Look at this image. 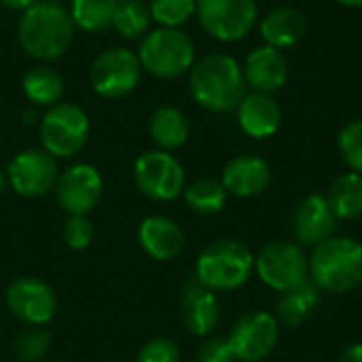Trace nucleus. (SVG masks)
<instances>
[{"label": "nucleus", "mask_w": 362, "mask_h": 362, "mask_svg": "<svg viewBox=\"0 0 362 362\" xmlns=\"http://www.w3.org/2000/svg\"><path fill=\"white\" fill-rule=\"evenodd\" d=\"M148 134L161 151H176L189 140L191 123L180 108L159 106L148 117Z\"/></svg>", "instance_id": "22"}, {"label": "nucleus", "mask_w": 362, "mask_h": 362, "mask_svg": "<svg viewBox=\"0 0 362 362\" xmlns=\"http://www.w3.org/2000/svg\"><path fill=\"white\" fill-rule=\"evenodd\" d=\"M227 189L223 187L221 180L216 178H197L193 180L191 185L185 187L182 191V197H185V204L197 212V214H204V216H212V214H218L225 204H227Z\"/></svg>", "instance_id": "26"}, {"label": "nucleus", "mask_w": 362, "mask_h": 362, "mask_svg": "<svg viewBox=\"0 0 362 362\" xmlns=\"http://www.w3.org/2000/svg\"><path fill=\"white\" fill-rule=\"evenodd\" d=\"M49 346H51V333L45 327H25L17 335L13 344V352L19 361L38 362L47 356Z\"/></svg>", "instance_id": "30"}, {"label": "nucleus", "mask_w": 362, "mask_h": 362, "mask_svg": "<svg viewBox=\"0 0 362 362\" xmlns=\"http://www.w3.org/2000/svg\"><path fill=\"white\" fill-rule=\"evenodd\" d=\"M261 38L265 45L276 49H286L297 45L305 32H308V19L305 15L295 6H276L267 11L259 23Z\"/></svg>", "instance_id": "21"}, {"label": "nucleus", "mask_w": 362, "mask_h": 362, "mask_svg": "<svg viewBox=\"0 0 362 362\" xmlns=\"http://www.w3.org/2000/svg\"><path fill=\"white\" fill-rule=\"evenodd\" d=\"M21 89L32 104L49 108L62 102L66 85H64L62 74L53 66H49L47 62H40L23 74Z\"/></svg>", "instance_id": "24"}, {"label": "nucleus", "mask_w": 362, "mask_h": 362, "mask_svg": "<svg viewBox=\"0 0 362 362\" xmlns=\"http://www.w3.org/2000/svg\"><path fill=\"white\" fill-rule=\"evenodd\" d=\"M53 191L66 214H89L102 199L104 178L91 163H74L59 174Z\"/></svg>", "instance_id": "14"}, {"label": "nucleus", "mask_w": 362, "mask_h": 362, "mask_svg": "<svg viewBox=\"0 0 362 362\" xmlns=\"http://www.w3.org/2000/svg\"><path fill=\"white\" fill-rule=\"evenodd\" d=\"M337 146L344 161L352 168V172L362 174V119L350 121L339 132Z\"/></svg>", "instance_id": "31"}, {"label": "nucleus", "mask_w": 362, "mask_h": 362, "mask_svg": "<svg viewBox=\"0 0 362 362\" xmlns=\"http://www.w3.org/2000/svg\"><path fill=\"white\" fill-rule=\"evenodd\" d=\"M64 242L70 250H85L91 246L95 231H93V223L89 221L87 214H68L66 223H64Z\"/></svg>", "instance_id": "32"}, {"label": "nucleus", "mask_w": 362, "mask_h": 362, "mask_svg": "<svg viewBox=\"0 0 362 362\" xmlns=\"http://www.w3.org/2000/svg\"><path fill=\"white\" fill-rule=\"evenodd\" d=\"M189 89L193 100L210 112H229L246 95L244 70L227 53H208L189 70Z\"/></svg>", "instance_id": "2"}, {"label": "nucleus", "mask_w": 362, "mask_h": 362, "mask_svg": "<svg viewBox=\"0 0 362 362\" xmlns=\"http://www.w3.org/2000/svg\"><path fill=\"white\" fill-rule=\"evenodd\" d=\"M8 187V180H6V172L4 170H0V195L4 193V189Z\"/></svg>", "instance_id": "38"}, {"label": "nucleus", "mask_w": 362, "mask_h": 362, "mask_svg": "<svg viewBox=\"0 0 362 362\" xmlns=\"http://www.w3.org/2000/svg\"><path fill=\"white\" fill-rule=\"evenodd\" d=\"M242 70H244L246 85L252 87V91H263V93H274L282 89L288 78L286 55L269 45L252 49L246 55Z\"/></svg>", "instance_id": "17"}, {"label": "nucleus", "mask_w": 362, "mask_h": 362, "mask_svg": "<svg viewBox=\"0 0 362 362\" xmlns=\"http://www.w3.org/2000/svg\"><path fill=\"white\" fill-rule=\"evenodd\" d=\"M138 242L151 259L174 261L185 250V231L174 218L153 214L140 223Z\"/></svg>", "instance_id": "18"}, {"label": "nucleus", "mask_w": 362, "mask_h": 362, "mask_svg": "<svg viewBox=\"0 0 362 362\" xmlns=\"http://www.w3.org/2000/svg\"><path fill=\"white\" fill-rule=\"evenodd\" d=\"M136 362H180V348L174 339L155 337L140 348Z\"/></svg>", "instance_id": "33"}, {"label": "nucleus", "mask_w": 362, "mask_h": 362, "mask_svg": "<svg viewBox=\"0 0 362 362\" xmlns=\"http://www.w3.org/2000/svg\"><path fill=\"white\" fill-rule=\"evenodd\" d=\"M197 361L199 362H240L235 352L231 350L229 341L223 337H208L199 350H197Z\"/></svg>", "instance_id": "34"}, {"label": "nucleus", "mask_w": 362, "mask_h": 362, "mask_svg": "<svg viewBox=\"0 0 362 362\" xmlns=\"http://www.w3.org/2000/svg\"><path fill=\"white\" fill-rule=\"evenodd\" d=\"M89 115L72 102H57L49 106L40 119V144L55 159H70L78 155L89 140Z\"/></svg>", "instance_id": "6"}, {"label": "nucleus", "mask_w": 362, "mask_h": 362, "mask_svg": "<svg viewBox=\"0 0 362 362\" xmlns=\"http://www.w3.org/2000/svg\"><path fill=\"white\" fill-rule=\"evenodd\" d=\"M59 178L57 161L45 148H25L17 153L6 165L8 187L28 199L45 197L55 189Z\"/></svg>", "instance_id": "11"}, {"label": "nucleus", "mask_w": 362, "mask_h": 362, "mask_svg": "<svg viewBox=\"0 0 362 362\" xmlns=\"http://www.w3.org/2000/svg\"><path fill=\"white\" fill-rule=\"evenodd\" d=\"M34 2L38 0H0V4L8 11H17V13H23L25 8H30Z\"/></svg>", "instance_id": "36"}, {"label": "nucleus", "mask_w": 362, "mask_h": 362, "mask_svg": "<svg viewBox=\"0 0 362 362\" xmlns=\"http://www.w3.org/2000/svg\"><path fill=\"white\" fill-rule=\"evenodd\" d=\"M238 123L250 138H272L282 125V108L272 93L252 91L238 104Z\"/></svg>", "instance_id": "20"}, {"label": "nucleus", "mask_w": 362, "mask_h": 362, "mask_svg": "<svg viewBox=\"0 0 362 362\" xmlns=\"http://www.w3.org/2000/svg\"><path fill=\"white\" fill-rule=\"evenodd\" d=\"M337 229V216L333 214L327 195L312 193L299 202L293 214V233L301 246L316 248L318 244L333 238Z\"/></svg>", "instance_id": "15"}, {"label": "nucleus", "mask_w": 362, "mask_h": 362, "mask_svg": "<svg viewBox=\"0 0 362 362\" xmlns=\"http://www.w3.org/2000/svg\"><path fill=\"white\" fill-rule=\"evenodd\" d=\"M280 339V322L274 314L250 312L242 316L229 331V346L238 361L257 362L269 356Z\"/></svg>", "instance_id": "13"}, {"label": "nucleus", "mask_w": 362, "mask_h": 362, "mask_svg": "<svg viewBox=\"0 0 362 362\" xmlns=\"http://www.w3.org/2000/svg\"><path fill=\"white\" fill-rule=\"evenodd\" d=\"M221 182L227 193L248 199L267 191L272 182V170L267 161L257 155H240L225 165Z\"/></svg>", "instance_id": "19"}, {"label": "nucleus", "mask_w": 362, "mask_h": 362, "mask_svg": "<svg viewBox=\"0 0 362 362\" xmlns=\"http://www.w3.org/2000/svg\"><path fill=\"white\" fill-rule=\"evenodd\" d=\"M320 303V288L308 280L297 288L284 291L276 303V320L282 327H301Z\"/></svg>", "instance_id": "23"}, {"label": "nucleus", "mask_w": 362, "mask_h": 362, "mask_svg": "<svg viewBox=\"0 0 362 362\" xmlns=\"http://www.w3.org/2000/svg\"><path fill=\"white\" fill-rule=\"evenodd\" d=\"M49 2H59V4H62V2H64V0H49Z\"/></svg>", "instance_id": "39"}, {"label": "nucleus", "mask_w": 362, "mask_h": 362, "mask_svg": "<svg viewBox=\"0 0 362 362\" xmlns=\"http://www.w3.org/2000/svg\"><path fill=\"white\" fill-rule=\"evenodd\" d=\"M327 202L337 221H354L362 216V174L348 172L337 176L327 193Z\"/></svg>", "instance_id": "25"}, {"label": "nucleus", "mask_w": 362, "mask_h": 362, "mask_svg": "<svg viewBox=\"0 0 362 362\" xmlns=\"http://www.w3.org/2000/svg\"><path fill=\"white\" fill-rule=\"evenodd\" d=\"M335 2H339L341 6H348V8H361L362 6V0H335Z\"/></svg>", "instance_id": "37"}, {"label": "nucleus", "mask_w": 362, "mask_h": 362, "mask_svg": "<svg viewBox=\"0 0 362 362\" xmlns=\"http://www.w3.org/2000/svg\"><path fill=\"white\" fill-rule=\"evenodd\" d=\"M312 282L333 295H344L361 286L362 244L352 238H329L310 257Z\"/></svg>", "instance_id": "3"}, {"label": "nucleus", "mask_w": 362, "mask_h": 362, "mask_svg": "<svg viewBox=\"0 0 362 362\" xmlns=\"http://www.w3.org/2000/svg\"><path fill=\"white\" fill-rule=\"evenodd\" d=\"M151 17L159 28H180L197 11V0H148Z\"/></svg>", "instance_id": "29"}, {"label": "nucleus", "mask_w": 362, "mask_h": 362, "mask_svg": "<svg viewBox=\"0 0 362 362\" xmlns=\"http://www.w3.org/2000/svg\"><path fill=\"white\" fill-rule=\"evenodd\" d=\"M259 278L274 291H291L310 280V259L297 244L272 242L255 257Z\"/></svg>", "instance_id": "10"}, {"label": "nucleus", "mask_w": 362, "mask_h": 362, "mask_svg": "<svg viewBox=\"0 0 362 362\" xmlns=\"http://www.w3.org/2000/svg\"><path fill=\"white\" fill-rule=\"evenodd\" d=\"M138 59L142 70L155 78H178L187 74L195 64V45L180 28H155L138 47Z\"/></svg>", "instance_id": "5"}, {"label": "nucleus", "mask_w": 362, "mask_h": 362, "mask_svg": "<svg viewBox=\"0 0 362 362\" xmlns=\"http://www.w3.org/2000/svg\"><path fill=\"white\" fill-rule=\"evenodd\" d=\"M151 8L144 0H119L112 28L129 40H142L151 32Z\"/></svg>", "instance_id": "28"}, {"label": "nucleus", "mask_w": 362, "mask_h": 362, "mask_svg": "<svg viewBox=\"0 0 362 362\" xmlns=\"http://www.w3.org/2000/svg\"><path fill=\"white\" fill-rule=\"evenodd\" d=\"M202 28L221 42L242 40L257 23V0H197L195 11Z\"/></svg>", "instance_id": "9"}, {"label": "nucleus", "mask_w": 362, "mask_h": 362, "mask_svg": "<svg viewBox=\"0 0 362 362\" xmlns=\"http://www.w3.org/2000/svg\"><path fill=\"white\" fill-rule=\"evenodd\" d=\"M140 76V59L132 49L125 47H108L93 59L89 68L91 89L104 100H121L129 95L138 87Z\"/></svg>", "instance_id": "7"}, {"label": "nucleus", "mask_w": 362, "mask_h": 362, "mask_svg": "<svg viewBox=\"0 0 362 362\" xmlns=\"http://www.w3.org/2000/svg\"><path fill=\"white\" fill-rule=\"evenodd\" d=\"M38 362H49V361H45V358H42V361H38Z\"/></svg>", "instance_id": "40"}, {"label": "nucleus", "mask_w": 362, "mask_h": 362, "mask_svg": "<svg viewBox=\"0 0 362 362\" xmlns=\"http://www.w3.org/2000/svg\"><path fill=\"white\" fill-rule=\"evenodd\" d=\"M6 308L25 327H47L57 312V297L51 284L40 278L23 276L8 284Z\"/></svg>", "instance_id": "12"}, {"label": "nucleus", "mask_w": 362, "mask_h": 362, "mask_svg": "<svg viewBox=\"0 0 362 362\" xmlns=\"http://www.w3.org/2000/svg\"><path fill=\"white\" fill-rule=\"evenodd\" d=\"M180 318L193 335H210L221 322V303L214 291L206 288L197 278L185 284L180 299Z\"/></svg>", "instance_id": "16"}, {"label": "nucleus", "mask_w": 362, "mask_h": 362, "mask_svg": "<svg viewBox=\"0 0 362 362\" xmlns=\"http://www.w3.org/2000/svg\"><path fill=\"white\" fill-rule=\"evenodd\" d=\"M134 182L153 202H172L185 191V170L170 151H146L134 163Z\"/></svg>", "instance_id": "8"}, {"label": "nucleus", "mask_w": 362, "mask_h": 362, "mask_svg": "<svg viewBox=\"0 0 362 362\" xmlns=\"http://www.w3.org/2000/svg\"><path fill=\"white\" fill-rule=\"evenodd\" d=\"M255 269L250 248L238 240H216L208 244L195 265V278L210 291H233L248 282Z\"/></svg>", "instance_id": "4"}, {"label": "nucleus", "mask_w": 362, "mask_h": 362, "mask_svg": "<svg viewBox=\"0 0 362 362\" xmlns=\"http://www.w3.org/2000/svg\"><path fill=\"white\" fill-rule=\"evenodd\" d=\"M339 362H362V344H352L341 352Z\"/></svg>", "instance_id": "35"}, {"label": "nucleus", "mask_w": 362, "mask_h": 362, "mask_svg": "<svg viewBox=\"0 0 362 362\" xmlns=\"http://www.w3.org/2000/svg\"><path fill=\"white\" fill-rule=\"evenodd\" d=\"M119 0H70V17L74 28L85 32H102L112 28Z\"/></svg>", "instance_id": "27"}, {"label": "nucleus", "mask_w": 362, "mask_h": 362, "mask_svg": "<svg viewBox=\"0 0 362 362\" xmlns=\"http://www.w3.org/2000/svg\"><path fill=\"white\" fill-rule=\"evenodd\" d=\"M74 21L70 11L59 2L38 0L19 15V47L38 62L62 57L74 40Z\"/></svg>", "instance_id": "1"}]
</instances>
